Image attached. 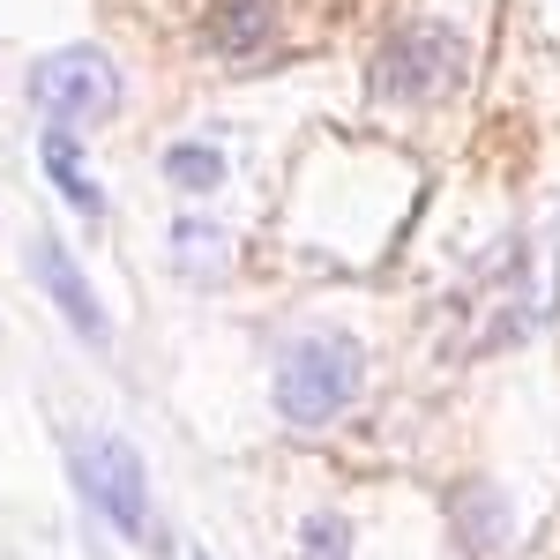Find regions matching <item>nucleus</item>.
Returning a JSON list of instances; mask_svg holds the SVG:
<instances>
[{
    "label": "nucleus",
    "instance_id": "obj_1",
    "mask_svg": "<svg viewBox=\"0 0 560 560\" xmlns=\"http://www.w3.org/2000/svg\"><path fill=\"white\" fill-rule=\"evenodd\" d=\"M359 388H366V351L351 329H306L300 345H284L277 359V419L284 427H329V419H345L351 404H359Z\"/></svg>",
    "mask_w": 560,
    "mask_h": 560
},
{
    "label": "nucleus",
    "instance_id": "obj_2",
    "mask_svg": "<svg viewBox=\"0 0 560 560\" xmlns=\"http://www.w3.org/2000/svg\"><path fill=\"white\" fill-rule=\"evenodd\" d=\"M68 471H75V493L97 509V523H113L120 538H142V523H150V478H142V456L120 433H75Z\"/></svg>",
    "mask_w": 560,
    "mask_h": 560
},
{
    "label": "nucleus",
    "instance_id": "obj_3",
    "mask_svg": "<svg viewBox=\"0 0 560 560\" xmlns=\"http://www.w3.org/2000/svg\"><path fill=\"white\" fill-rule=\"evenodd\" d=\"M31 97H38L45 128H90V120H105L113 105H120V68L97 52V45H60V52H45L38 68H31Z\"/></svg>",
    "mask_w": 560,
    "mask_h": 560
},
{
    "label": "nucleus",
    "instance_id": "obj_4",
    "mask_svg": "<svg viewBox=\"0 0 560 560\" xmlns=\"http://www.w3.org/2000/svg\"><path fill=\"white\" fill-rule=\"evenodd\" d=\"M456 68H464L456 31H441V23H411V31H396V38L374 52V97H388V105L433 97V90L456 83Z\"/></svg>",
    "mask_w": 560,
    "mask_h": 560
},
{
    "label": "nucleus",
    "instance_id": "obj_5",
    "mask_svg": "<svg viewBox=\"0 0 560 560\" xmlns=\"http://www.w3.org/2000/svg\"><path fill=\"white\" fill-rule=\"evenodd\" d=\"M31 269H38V284H45V300L60 306V322L83 337L90 351L113 337V322H105V300H97V284L83 277V261L68 255L60 240H31Z\"/></svg>",
    "mask_w": 560,
    "mask_h": 560
},
{
    "label": "nucleus",
    "instance_id": "obj_6",
    "mask_svg": "<svg viewBox=\"0 0 560 560\" xmlns=\"http://www.w3.org/2000/svg\"><path fill=\"white\" fill-rule=\"evenodd\" d=\"M173 261L187 284H224V269H232V240L217 232L210 217H173Z\"/></svg>",
    "mask_w": 560,
    "mask_h": 560
},
{
    "label": "nucleus",
    "instance_id": "obj_7",
    "mask_svg": "<svg viewBox=\"0 0 560 560\" xmlns=\"http://www.w3.org/2000/svg\"><path fill=\"white\" fill-rule=\"evenodd\" d=\"M45 179H52V187H60V195H68V202H75V210L83 217H97L105 210V195H97V179L83 173V142H75V135L68 128H45Z\"/></svg>",
    "mask_w": 560,
    "mask_h": 560
},
{
    "label": "nucleus",
    "instance_id": "obj_8",
    "mask_svg": "<svg viewBox=\"0 0 560 560\" xmlns=\"http://www.w3.org/2000/svg\"><path fill=\"white\" fill-rule=\"evenodd\" d=\"M456 530H464V546H471V553H493V546L509 538L501 493H493V486H464V493H456Z\"/></svg>",
    "mask_w": 560,
    "mask_h": 560
},
{
    "label": "nucleus",
    "instance_id": "obj_9",
    "mask_svg": "<svg viewBox=\"0 0 560 560\" xmlns=\"http://www.w3.org/2000/svg\"><path fill=\"white\" fill-rule=\"evenodd\" d=\"M165 179L179 195H217L224 187V150L217 142H173L165 150Z\"/></svg>",
    "mask_w": 560,
    "mask_h": 560
},
{
    "label": "nucleus",
    "instance_id": "obj_10",
    "mask_svg": "<svg viewBox=\"0 0 560 560\" xmlns=\"http://www.w3.org/2000/svg\"><path fill=\"white\" fill-rule=\"evenodd\" d=\"M300 560H351V523L337 509H314L300 523Z\"/></svg>",
    "mask_w": 560,
    "mask_h": 560
},
{
    "label": "nucleus",
    "instance_id": "obj_11",
    "mask_svg": "<svg viewBox=\"0 0 560 560\" xmlns=\"http://www.w3.org/2000/svg\"><path fill=\"white\" fill-rule=\"evenodd\" d=\"M261 38V0H240V8H224L217 15V45L232 52V45H255Z\"/></svg>",
    "mask_w": 560,
    "mask_h": 560
},
{
    "label": "nucleus",
    "instance_id": "obj_12",
    "mask_svg": "<svg viewBox=\"0 0 560 560\" xmlns=\"http://www.w3.org/2000/svg\"><path fill=\"white\" fill-rule=\"evenodd\" d=\"M195 560H202V553H195Z\"/></svg>",
    "mask_w": 560,
    "mask_h": 560
}]
</instances>
